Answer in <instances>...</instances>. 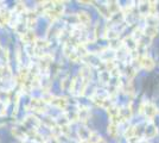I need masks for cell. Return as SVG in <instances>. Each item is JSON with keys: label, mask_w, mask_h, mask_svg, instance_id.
Returning a JSON list of instances; mask_svg holds the SVG:
<instances>
[{"label": "cell", "mask_w": 159, "mask_h": 143, "mask_svg": "<svg viewBox=\"0 0 159 143\" xmlns=\"http://www.w3.org/2000/svg\"><path fill=\"white\" fill-rule=\"evenodd\" d=\"M134 136H135V125H128L127 129L125 130V137L127 140H129Z\"/></svg>", "instance_id": "cell-7"}, {"label": "cell", "mask_w": 159, "mask_h": 143, "mask_svg": "<svg viewBox=\"0 0 159 143\" xmlns=\"http://www.w3.org/2000/svg\"><path fill=\"white\" fill-rule=\"evenodd\" d=\"M144 34H145V36L150 37V38L152 40V38H154V37L158 35V27L152 26V25H146V26L144 27Z\"/></svg>", "instance_id": "cell-6"}, {"label": "cell", "mask_w": 159, "mask_h": 143, "mask_svg": "<svg viewBox=\"0 0 159 143\" xmlns=\"http://www.w3.org/2000/svg\"><path fill=\"white\" fill-rule=\"evenodd\" d=\"M156 66L154 60L148 55H141L140 56V68H144L146 70H152Z\"/></svg>", "instance_id": "cell-2"}, {"label": "cell", "mask_w": 159, "mask_h": 143, "mask_svg": "<svg viewBox=\"0 0 159 143\" xmlns=\"http://www.w3.org/2000/svg\"><path fill=\"white\" fill-rule=\"evenodd\" d=\"M108 132H109V134H111L112 136H115V135L118 134V129H116V124H114V123H113L112 125H111V126L108 128Z\"/></svg>", "instance_id": "cell-8"}, {"label": "cell", "mask_w": 159, "mask_h": 143, "mask_svg": "<svg viewBox=\"0 0 159 143\" xmlns=\"http://www.w3.org/2000/svg\"><path fill=\"white\" fill-rule=\"evenodd\" d=\"M133 116V110L131 105H127L120 109V118L121 122H128Z\"/></svg>", "instance_id": "cell-5"}, {"label": "cell", "mask_w": 159, "mask_h": 143, "mask_svg": "<svg viewBox=\"0 0 159 143\" xmlns=\"http://www.w3.org/2000/svg\"><path fill=\"white\" fill-rule=\"evenodd\" d=\"M138 12L141 16H145L146 18L151 16V1H140L138 2Z\"/></svg>", "instance_id": "cell-4"}, {"label": "cell", "mask_w": 159, "mask_h": 143, "mask_svg": "<svg viewBox=\"0 0 159 143\" xmlns=\"http://www.w3.org/2000/svg\"><path fill=\"white\" fill-rule=\"evenodd\" d=\"M157 134H158V128H157V125L153 124L152 122L147 123L145 126V131H144V136H145L146 140H150V138L156 137Z\"/></svg>", "instance_id": "cell-3"}, {"label": "cell", "mask_w": 159, "mask_h": 143, "mask_svg": "<svg viewBox=\"0 0 159 143\" xmlns=\"http://www.w3.org/2000/svg\"><path fill=\"white\" fill-rule=\"evenodd\" d=\"M139 112L141 115H145L146 118H148L150 121H152L158 113L157 106L151 102H143L139 106Z\"/></svg>", "instance_id": "cell-1"}]
</instances>
